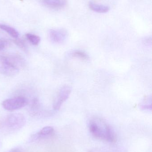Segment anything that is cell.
<instances>
[{"instance_id":"6da1fadb","label":"cell","mask_w":152,"mask_h":152,"mask_svg":"<svg viewBox=\"0 0 152 152\" xmlns=\"http://www.w3.org/2000/svg\"><path fill=\"white\" fill-rule=\"evenodd\" d=\"M89 129L92 135L96 139L109 142L116 141V137L112 129L101 119L94 118L91 119Z\"/></svg>"},{"instance_id":"7a4b0ae2","label":"cell","mask_w":152,"mask_h":152,"mask_svg":"<svg viewBox=\"0 0 152 152\" xmlns=\"http://www.w3.org/2000/svg\"><path fill=\"white\" fill-rule=\"evenodd\" d=\"M25 117L21 113H13L7 116L2 124L1 128L6 131L12 132L19 130L26 124Z\"/></svg>"},{"instance_id":"3957f363","label":"cell","mask_w":152,"mask_h":152,"mask_svg":"<svg viewBox=\"0 0 152 152\" xmlns=\"http://www.w3.org/2000/svg\"><path fill=\"white\" fill-rule=\"evenodd\" d=\"M19 69L14 65L7 56H0V72L4 75L13 76L18 73Z\"/></svg>"},{"instance_id":"277c9868","label":"cell","mask_w":152,"mask_h":152,"mask_svg":"<svg viewBox=\"0 0 152 152\" xmlns=\"http://www.w3.org/2000/svg\"><path fill=\"white\" fill-rule=\"evenodd\" d=\"M27 104L28 100L26 97L19 96L6 99L2 104L5 110L14 111L25 107Z\"/></svg>"},{"instance_id":"5b68a950","label":"cell","mask_w":152,"mask_h":152,"mask_svg":"<svg viewBox=\"0 0 152 152\" xmlns=\"http://www.w3.org/2000/svg\"><path fill=\"white\" fill-rule=\"evenodd\" d=\"M71 91V88L68 86H65L62 88L54 102L53 108L54 110H59L62 104L68 98Z\"/></svg>"},{"instance_id":"8992f818","label":"cell","mask_w":152,"mask_h":152,"mask_svg":"<svg viewBox=\"0 0 152 152\" xmlns=\"http://www.w3.org/2000/svg\"><path fill=\"white\" fill-rule=\"evenodd\" d=\"M49 37L53 42L60 44L63 42L67 38L68 32L66 29H51L49 31Z\"/></svg>"},{"instance_id":"52a82bcc","label":"cell","mask_w":152,"mask_h":152,"mask_svg":"<svg viewBox=\"0 0 152 152\" xmlns=\"http://www.w3.org/2000/svg\"><path fill=\"white\" fill-rule=\"evenodd\" d=\"M54 132V129L51 126H46L39 132L31 135L29 139V142H32L40 139L46 138L52 135Z\"/></svg>"},{"instance_id":"ba28073f","label":"cell","mask_w":152,"mask_h":152,"mask_svg":"<svg viewBox=\"0 0 152 152\" xmlns=\"http://www.w3.org/2000/svg\"><path fill=\"white\" fill-rule=\"evenodd\" d=\"M44 6L54 10H61L66 7L68 4L67 0H42Z\"/></svg>"},{"instance_id":"9c48e42d","label":"cell","mask_w":152,"mask_h":152,"mask_svg":"<svg viewBox=\"0 0 152 152\" xmlns=\"http://www.w3.org/2000/svg\"><path fill=\"white\" fill-rule=\"evenodd\" d=\"M89 8L92 10L98 13H106L109 10V7L107 5L99 4L92 1L88 4Z\"/></svg>"},{"instance_id":"30bf717a","label":"cell","mask_w":152,"mask_h":152,"mask_svg":"<svg viewBox=\"0 0 152 152\" xmlns=\"http://www.w3.org/2000/svg\"><path fill=\"white\" fill-rule=\"evenodd\" d=\"M0 28L9 34L14 38H17L19 36L18 32L13 28L4 24H0Z\"/></svg>"},{"instance_id":"8fae6325","label":"cell","mask_w":152,"mask_h":152,"mask_svg":"<svg viewBox=\"0 0 152 152\" xmlns=\"http://www.w3.org/2000/svg\"><path fill=\"white\" fill-rule=\"evenodd\" d=\"M40 109V104L37 98L33 99L30 104V109L31 113L34 115H37L39 113Z\"/></svg>"},{"instance_id":"7c38bea8","label":"cell","mask_w":152,"mask_h":152,"mask_svg":"<svg viewBox=\"0 0 152 152\" xmlns=\"http://www.w3.org/2000/svg\"><path fill=\"white\" fill-rule=\"evenodd\" d=\"M26 38L33 45H38L41 41V38L38 36L32 34H27Z\"/></svg>"},{"instance_id":"4fadbf2b","label":"cell","mask_w":152,"mask_h":152,"mask_svg":"<svg viewBox=\"0 0 152 152\" xmlns=\"http://www.w3.org/2000/svg\"><path fill=\"white\" fill-rule=\"evenodd\" d=\"M13 42L18 47H19V48H20L22 50L24 51L25 52H27V47L26 44L24 40L18 38H15V40H13Z\"/></svg>"},{"instance_id":"5bb4252c","label":"cell","mask_w":152,"mask_h":152,"mask_svg":"<svg viewBox=\"0 0 152 152\" xmlns=\"http://www.w3.org/2000/svg\"><path fill=\"white\" fill-rule=\"evenodd\" d=\"M72 55L75 58H78L84 60H87L88 59V55L85 53L81 51H75L72 53Z\"/></svg>"},{"instance_id":"9a60e30c","label":"cell","mask_w":152,"mask_h":152,"mask_svg":"<svg viewBox=\"0 0 152 152\" xmlns=\"http://www.w3.org/2000/svg\"><path fill=\"white\" fill-rule=\"evenodd\" d=\"M10 44V42L5 39H0V51L4 50Z\"/></svg>"},{"instance_id":"2e32d148","label":"cell","mask_w":152,"mask_h":152,"mask_svg":"<svg viewBox=\"0 0 152 152\" xmlns=\"http://www.w3.org/2000/svg\"><path fill=\"white\" fill-rule=\"evenodd\" d=\"M8 152H21V150L19 148H14L11 149Z\"/></svg>"},{"instance_id":"e0dca14e","label":"cell","mask_w":152,"mask_h":152,"mask_svg":"<svg viewBox=\"0 0 152 152\" xmlns=\"http://www.w3.org/2000/svg\"><path fill=\"white\" fill-rule=\"evenodd\" d=\"M1 142H0V147H1Z\"/></svg>"}]
</instances>
